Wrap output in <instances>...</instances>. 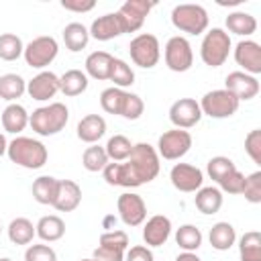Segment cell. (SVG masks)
I'll return each mask as SVG.
<instances>
[{"label":"cell","instance_id":"cell-1","mask_svg":"<svg viewBox=\"0 0 261 261\" xmlns=\"http://www.w3.org/2000/svg\"><path fill=\"white\" fill-rule=\"evenodd\" d=\"M102 173L108 186L139 188L157 177L159 155L149 143H137L133 145V151L124 163H108L102 169Z\"/></svg>","mask_w":261,"mask_h":261},{"label":"cell","instance_id":"cell-2","mask_svg":"<svg viewBox=\"0 0 261 261\" xmlns=\"http://www.w3.org/2000/svg\"><path fill=\"white\" fill-rule=\"evenodd\" d=\"M67 120H69V110L61 102H51L49 106H41L33 110V114H29L31 128L41 137H51L61 133Z\"/></svg>","mask_w":261,"mask_h":261},{"label":"cell","instance_id":"cell-3","mask_svg":"<svg viewBox=\"0 0 261 261\" xmlns=\"http://www.w3.org/2000/svg\"><path fill=\"white\" fill-rule=\"evenodd\" d=\"M8 157L12 163L20 165V167H27V169H39L47 163V147L37 141V139H31V137H16L8 143V149H6Z\"/></svg>","mask_w":261,"mask_h":261},{"label":"cell","instance_id":"cell-4","mask_svg":"<svg viewBox=\"0 0 261 261\" xmlns=\"http://www.w3.org/2000/svg\"><path fill=\"white\" fill-rule=\"evenodd\" d=\"M230 53V37L222 29H210L200 45V57L208 67H220L228 59Z\"/></svg>","mask_w":261,"mask_h":261},{"label":"cell","instance_id":"cell-5","mask_svg":"<svg viewBox=\"0 0 261 261\" xmlns=\"http://www.w3.org/2000/svg\"><path fill=\"white\" fill-rule=\"evenodd\" d=\"M171 22L181 33L202 35L208 29V12L200 4H177L171 10Z\"/></svg>","mask_w":261,"mask_h":261},{"label":"cell","instance_id":"cell-6","mask_svg":"<svg viewBox=\"0 0 261 261\" xmlns=\"http://www.w3.org/2000/svg\"><path fill=\"white\" fill-rule=\"evenodd\" d=\"M128 53H130V59L135 65H139L143 69H151L157 65V61L161 57V47H159V41L155 35L141 33L128 43Z\"/></svg>","mask_w":261,"mask_h":261},{"label":"cell","instance_id":"cell-7","mask_svg":"<svg viewBox=\"0 0 261 261\" xmlns=\"http://www.w3.org/2000/svg\"><path fill=\"white\" fill-rule=\"evenodd\" d=\"M198 104H200L202 114H206L210 118H228L239 110L241 102L226 90H212V92L204 94Z\"/></svg>","mask_w":261,"mask_h":261},{"label":"cell","instance_id":"cell-8","mask_svg":"<svg viewBox=\"0 0 261 261\" xmlns=\"http://www.w3.org/2000/svg\"><path fill=\"white\" fill-rule=\"evenodd\" d=\"M163 55H165V65H167L171 71H175V73L188 71V69L192 67V63H194L192 45H190V41H188L186 37H179V35L171 37V39L165 43Z\"/></svg>","mask_w":261,"mask_h":261},{"label":"cell","instance_id":"cell-9","mask_svg":"<svg viewBox=\"0 0 261 261\" xmlns=\"http://www.w3.org/2000/svg\"><path fill=\"white\" fill-rule=\"evenodd\" d=\"M57 51H59L57 41H55L53 37H47V35H45V37L33 39V41L24 47L22 55H24L27 65H31V67H35V69H43V67H47V65L57 57Z\"/></svg>","mask_w":261,"mask_h":261},{"label":"cell","instance_id":"cell-10","mask_svg":"<svg viewBox=\"0 0 261 261\" xmlns=\"http://www.w3.org/2000/svg\"><path fill=\"white\" fill-rule=\"evenodd\" d=\"M192 147V135L184 128L165 130L157 141V155H161L167 161H175L184 157Z\"/></svg>","mask_w":261,"mask_h":261},{"label":"cell","instance_id":"cell-11","mask_svg":"<svg viewBox=\"0 0 261 261\" xmlns=\"http://www.w3.org/2000/svg\"><path fill=\"white\" fill-rule=\"evenodd\" d=\"M155 6V2H147V0H126L118 10V22L122 27V33H135L143 27L145 16L151 12V8Z\"/></svg>","mask_w":261,"mask_h":261},{"label":"cell","instance_id":"cell-12","mask_svg":"<svg viewBox=\"0 0 261 261\" xmlns=\"http://www.w3.org/2000/svg\"><path fill=\"white\" fill-rule=\"evenodd\" d=\"M116 208H118L120 220L126 226H139L147 218V206L139 194H133V192L120 194L116 200Z\"/></svg>","mask_w":261,"mask_h":261},{"label":"cell","instance_id":"cell-13","mask_svg":"<svg viewBox=\"0 0 261 261\" xmlns=\"http://www.w3.org/2000/svg\"><path fill=\"white\" fill-rule=\"evenodd\" d=\"M200 118L202 110L194 98H179L169 108V120L175 124V128H192L200 122Z\"/></svg>","mask_w":261,"mask_h":261},{"label":"cell","instance_id":"cell-14","mask_svg":"<svg viewBox=\"0 0 261 261\" xmlns=\"http://www.w3.org/2000/svg\"><path fill=\"white\" fill-rule=\"evenodd\" d=\"M169 179L173 184L175 190L179 192H198L202 188V181H204V173L202 169H198L196 165H190V163H175L169 171Z\"/></svg>","mask_w":261,"mask_h":261},{"label":"cell","instance_id":"cell-15","mask_svg":"<svg viewBox=\"0 0 261 261\" xmlns=\"http://www.w3.org/2000/svg\"><path fill=\"white\" fill-rule=\"evenodd\" d=\"M224 90L230 92L239 102L253 100L259 94V80L245 71H230L224 80Z\"/></svg>","mask_w":261,"mask_h":261},{"label":"cell","instance_id":"cell-16","mask_svg":"<svg viewBox=\"0 0 261 261\" xmlns=\"http://www.w3.org/2000/svg\"><path fill=\"white\" fill-rule=\"evenodd\" d=\"M234 61L245 69L249 75H259L261 73V47L259 43L245 39L239 41L234 47Z\"/></svg>","mask_w":261,"mask_h":261},{"label":"cell","instance_id":"cell-17","mask_svg":"<svg viewBox=\"0 0 261 261\" xmlns=\"http://www.w3.org/2000/svg\"><path fill=\"white\" fill-rule=\"evenodd\" d=\"M27 92L33 100L45 102L59 92V75L53 71H41L31 82H27Z\"/></svg>","mask_w":261,"mask_h":261},{"label":"cell","instance_id":"cell-18","mask_svg":"<svg viewBox=\"0 0 261 261\" xmlns=\"http://www.w3.org/2000/svg\"><path fill=\"white\" fill-rule=\"evenodd\" d=\"M80 202H82V188L73 179H59L53 208L59 212H71L80 206Z\"/></svg>","mask_w":261,"mask_h":261},{"label":"cell","instance_id":"cell-19","mask_svg":"<svg viewBox=\"0 0 261 261\" xmlns=\"http://www.w3.org/2000/svg\"><path fill=\"white\" fill-rule=\"evenodd\" d=\"M171 234V220L163 214H155L147 220L143 228V241L147 247H161Z\"/></svg>","mask_w":261,"mask_h":261},{"label":"cell","instance_id":"cell-20","mask_svg":"<svg viewBox=\"0 0 261 261\" xmlns=\"http://www.w3.org/2000/svg\"><path fill=\"white\" fill-rule=\"evenodd\" d=\"M90 37H94L96 41H110L114 37H120L122 35V27L118 22V16L116 12H110V14H104V16H98L92 27H90Z\"/></svg>","mask_w":261,"mask_h":261},{"label":"cell","instance_id":"cell-21","mask_svg":"<svg viewBox=\"0 0 261 261\" xmlns=\"http://www.w3.org/2000/svg\"><path fill=\"white\" fill-rule=\"evenodd\" d=\"M106 133V120L100 114H88L77 122V139L84 143H98Z\"/></svg>","mask_w":261,"mask_h":261},{"label":"cell","instance_id":"cell-22","mask_svg":"<svg viewBox=\"0 0 261 261\" xmlns=\"http://www.w3.org/2000/svg\"><path fill=\"white\" fill-rule=\"evenodd\" d=\"M114 57L106 51H94L86 57V73L94 80H108Z\"/></svg>","mask_w":261,"mask_h":261},{"label":"cell","instance_id":"cell-23","mask_svg":"<svg viewBox=\"0 0 261 261\" xmlns=\"http://www.w3.org/2000/svg\"><path fill=\"white\" fill-rule=\"evenodd\" d=\"M27 124H29V112L24 110V106L12 102L2 110V126L6 133L18 135L20 130L27 128Z\"/></svg>","mask_w":261,"mask_h":261},{"label":"cell","instance_id":"cell-24","mask_svg":"<svg viewBox=\"0 0 261 261\" xmlns=\"http://www.w3.org/2000/svg\"><path fill=\"white\" fill-rule=\"evenodd\" d=\"M194 204L202 214H216L222 206V192L214 186L200 188L194 196Z\"/></svg>","mask_w":261,"mask_h":261},{"label":"cell","instance_id":"cell-25","mask_svg":"<svg viewBox=\"0 0 261 261\" xmlns=\"http://www.w3.org/2000/svg\"><path fill=\"white\" fill-rule=\"evenodd\" d=\"M208 239H210L212 249L228 251L237 241V230L230 222H216V224H212V228L208 232Z\"/></svg>","mask_w":261,"mask_h":261},{"label":"cell","instance_id":"cell-26","mask_svg":"<svg viewBox=\"0 0 261 261\" xmlns=\"http://www.w3.org/2000/svg\"><path fill=\"white\" fill-rule=\"evenodd\" d=\"M35 230H37V237L39 239H43L47 243H53V241H59L65 234V222L59 216L49 214V216L39 218Z\"/></svg>","mask_w":261,"mask_h":261},{"label":"cell","instance_id":"cell-27","mask_svg":"<svg viewBox=\"0 0 261 261\" xmlns=\"http://www.w3.org/2000/svg\"><path fill=\"white\" fill-rule=\"evenodd\" d=\"M88 90V75L80 69H67L59 77V92L65 96H80Z\"/></svg>","mask_w":261,"mask_h":261},{"label":"cell","instance_id":"cell-28","mask_svg":"<svg viewBox=\"0 0 261 261\" xmlns=\"http://www.w3.org/2000/svg\"><path fill=\"white\" fill-rule=\"evenodd\" d=\"M226 29L239 37H249L257 31V20L253 14L249 12H243V10H237V12H230L226 16Z\"/></svg>","mask_w":261,"mask_h":261},{"label":"cell","instance_id":"cell-29","mask_svg":"<svg viewBox=\"0 0 261 261\" xmlns=\"http://www.w3.org/2000/svg\"><path fill=\"white\" fill-rule=\"evenodd\" d=\"M88 41H90V33H88V29L82 22H69V24H65V29H63V43H65V47L69 51L77 53V51L86 49Z\"/></svg>","mask_w":261,"mask_h":261},{"label":"cell","instance_id":"cell-30","mask_svg":"<svg viewBox=\"0 0 261 261\" xmlns=\"http://www.w3.org/2000/svg\"><path fill=\"white\" fill-rule=\"evenodd\" d=\"M241 261H261V232L249 230L239 239Z\"/></svg>","mask_w":261,"mask_h":261},{"label":"cell","instance_id":"cell-31","mask_svg":"<svg viewBox=\"0 0 261 261\" xmlns=\"http://www.w3.org/2000/svg\"><path fill=\"white\" fill-rule=\"evenodd\" d=\"M57 181L53 175H41L33 181V198L39 202V204H49L53 206V200H55V194H57Z\"/></svg>","mask_w":261,"mask_h":261},{"label":"cell","instance_id":"cell-32","mask_svg":"<svg viewBox=\"0 0 261 261\" xmlns=\"http://www.w3.org/2000/svg\"><path fill=\"white\" fill-rule=\"evenodd\" d=\"M37 234L33 222L29 218H14L10 224H8V239L10 243L14 245H29L33 243V237Z\"/></svg>","mask_w":261,"mask_h":261},{"label":"cell","instance_id":"cell-33","mask_svg":"<svg viewBox=\"0 0 261 261\" xmlns=\"http://www.w3.org/2000/svg\"><path fill=\"white\" fill-rule=\"evenodd\" d=\"M175 243L186 253H194L202 245V230L198 226H194V224H181L175 230Z\"/></svg>","mask_w":261,"mask_h":261},{"label":"cell","instance_id":"cell-34","mask_svg":"<svg viewBox=\"0 0 261 261\" xmlns=\"http://www.w3.org/2000/svg\"><path fill=\"white\" fill-rule=\"evenodd\" d=\"M27 92V82L18 73H4L0 75V98L2 100H16Z\"/></svg>","mask_w":261,"mask_h":261},{"label":"cell","instance_id":"cell-35","mask_svg":"<svg viewBox=\"0 0 261 261\" xmlns=\"http://www.w3.org/2000/svg\"><path fill=\"white\" fill-rule=\"evenodd\" d=\"M104 151H106L108 159L120 163V161H126V159H128V155H130V151H133V143H130L124 135H114V137L108 139Z\"/></svg>","mask_w":261,"mask_h":261},{"label":"cell","instance_id":"cell-36","mask_svg":"<svg viewBox=\"0 0 261 261\" xmlns=\"http://www.w3.org/2000/svg\"><path fill=\"white\" fill-rule=\"evenodd\" d=\"M124 98H126V92L120 90V88H106L102 94H100V106L104 112L108 114H118L122 112V106H124Z\"/></svg>","mask_w":261,"mask_h":261},{"label":"cell","instance_id":"cell-37","mask_svg":"<svg viewBox=\"0 0 261 261\" xmlns=\"http://www.w3.org/2000/svg\"><path fill=\"white\" fill-rule=\"evenodd\" d=\"M110 82H114V88H128L135 84V71L130 69V65L122 59H116L112 61V67H110Z\"/></svg>","mask_w":261,"mask_h":261},{"label":"cell","instance_id":"cell-38","mask_svg":"<svg viewBox=\"0 0 261 261\" xmlns=\"http://www.w3.org/2000/svg\"><path fill=\"white\" fill-rule=\"evenodd\" d=\"M82 165L88 169V171H102L106 165H108V155L104 151V147L100 145H92L84 151L82 155Z\"/></svg>","mask_w":261,"mask_h":261},{"label":"cell","instance_id":"cell-39","mask_svg":"<svg viewBox=\"0 0 261 261\" xmlns=\"http://www.w3.org/2000/svg\"><path fill=\"white\" fill-rule=\"evenodd\" d=\"M24 45L20 41V37L12 35V33H4L0 35V59L4 61H14L22 55Z\"/></svg>","mask_w":261,"mask_h":261},{"label":"cell","instance_id":"cell-40","mask_svg":"<svg viewBox=\"0 0 261 261\" xmlns=\"http://www.w3.org/2000/svg\"><path fill=\"white\" fill-rule=\"evenodd\" d=\"M237 169V165L232 163V159H228V157H222V155H216V157H212L210 161H208V165H206V171H208V175L216 181V184H220L230 171H234Z\"/></svg>","mask_w":261,"mask_h":261},{"label":"cell","instance_id":"cell-41","mask_svg":"<svg viewBox=\"0 0 261 261\" xmlns=\"http://www.w3.org/2000/svg\"><path fill=\"white\" fill-rule=\"evenodd\" d=\"M243 196L251 204H259L261 202V171H253L251 175H245Z\"/></svg>","mask_w":261,"mask_h":261},{"label":"cell","instance_id":"cell-42","mask_svg":"<svg viewBox=\"0 0 261 261\" xmlns=\"http://www.w3.org/2000/svg\"><path fill=\"white\" fill-rule=\"evenodd\" d=\"M100 247L114 249V251H126L128 247V237L124 230H108L100 234Z\"/></svg>","mask_w":261,"mask_h":261},{"label":"cell","instance_id":"cell-43","mask_svg":"<svg viewBox=\"0 0 261 261\" xmlns=\"http://www.w3.org/2000/svg\"><path fill=\"white\" fill-rule=\"evenodd\" d=\"M143 110H145V104H143L141 96L126 92V98H124V106H122L120 116L126 118V120H137V118H141Z\"/></svg>","mask_w":261,"mask_h":261},{"label":"cell","instance_id":"cell-44","mask_svg":"<svg viewBox=\"0 0 261 261\" xmlns=\"http://www.w3.org/2000/svg\"><path fill=\"white\" fill-rule=\"evenodd\" d=\"M245 151L253 159V163L261 165V130L259 128H253L245 137Z\"/></svg>","mask_w":261,"mask_h":261},{"label":"cell","instance_id":"cell-45","mask_svg":"<svg viewBox=\"0 0 261 261\" xmlns=\"http://www.w3.org/2000/svg\"><path fill=\"white\" fill-rule=\"evenodd\" d=\"M24 261H57V255L49 245H31L24 251Z\"/></svg>","mask_w":261,"mask_h":261},{"label":"cell","instance_id":"cell-46","mask_svg":"<svg viewBox=\"0 0 261 261\" xmlns=\"http://www.w3.org/2000/svg\"><path fill=\"white\" fill-rule=\"evenodd\" d=\"M220 190L222 192H228V194H243V186H245V175L239 171V169H234V171H230L220 184Z\"/></svg>","mask_w":261,"mask_h":261},{"label":"cell","instance_id":"cell-47","mask_svg":"<svg viewBox=\"0 0 261 261\" xmlns=\"http://www.w3.org/2000/svg\"><path fill=\"white\" fill-rule=\"evenodd\" d=\"M124 261H153V253L147 245H135L126 251Z\"/></svg>","mask_w":261,"mask_h":261},{"label":"cell","instance_id":"cell-48","mask_svg":"<svg viewBox=\"0 0 261 261\" xmlns=\"http://www.w3.org/2000/svg\"><path fill=\"white\" fill-rule=\"evenodd\" d=\"M92 259L94 261H124V251H114V249H106L98 245Z\"/></svg>","mask_w":261,"mask_h":261},{"label":"cell","instance_id":"cell-49","mask_svg":"<svg viewBox=\"0 0 261 261\" xmlns=\"http://www.w3.org/2000/svg\"><path fill=\"white\" fill-rule=\"evenodd\" d=\"M61 6L71 12H90L96 2L94 0H61Z\"/></svg>","mask_w":261,"mask_h":261},{"label":"cell","instance_id":"cell-50","mask_svg":"<svg viewBox=\"0 0 261 261\" xmlns=\"http://www.w3.org/2000/svg\"><path fill=\"white\" fill-rule=\"evenodd\" d=\"M175 261H202V259H200L196 253H186V251H184V253H179V255L175 257Z\"/></svg>","mask_w":261,"mask_h":261},{"label":"cell","instance_id":"cell-51","mask_svg":"<svg viewBox=\"0 0 261 261\" xmlns=\"http://www.w3.org/2000/svg\"><path fill=\"white\" fill-rule=\"evenodd\" d=\"M6 149H8V143H6V137L0 133V157L6 153Z\"/></svg>","mask_w":261,"mask_h":261},{"label":"cell","instance_id":"cell-52","mask_svg":"<svg viewBox=\"0 0 261 261\" xmlns=\"http://www.w3.org/2000/svg\"><path fill=\"white\" fill-rule=\"evenodd\" d=\"M0 261H12V259H8V257H0Z\"/></svg>","mask_w":261,"mask_h":261},{"label":"cell","instance_id":"cell-53","mask_svg":"<svg viewBox=\"0 0 261 261\" xmlns=\"http://www.w3.org/2000/svg\"><path fill=\"white\" fill-rule=\"evenodd\" d=\"M82 261H94V259H82Z\"/></svg>","mask_w":261,"mask_h":261},{"label":"cell","instance_id":"cell-54","mask_svg":"<svg viewBox=\"0 0 261 261\" xmlns=\"http://www.w3.org/2000/svg\"><path fill=\"white\" fill-rule=\"evenodd\" d=\"M0 232H2V224H0Z\"/></svg>","mask_w":261,"mask_h":261}]
</instances>
